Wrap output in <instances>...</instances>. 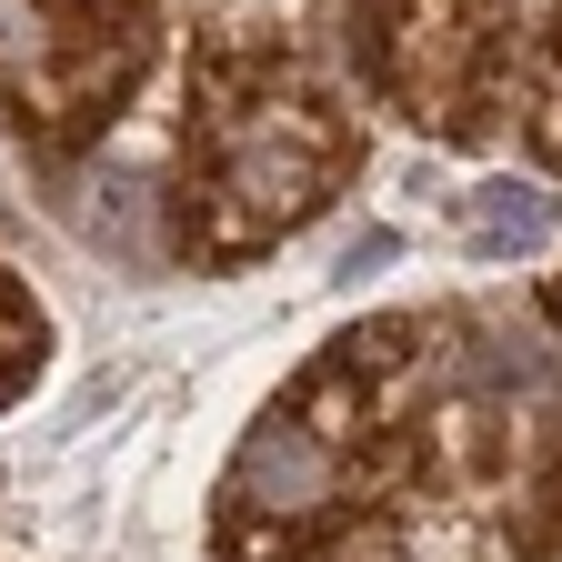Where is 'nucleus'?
<instances>
[{
    "label": "nucleus",
    "instance_id": "nucleus-6",
    "mask_svg": "<svg viewBox=\"0 0 562 562\" xmlns=\"http://www.w3.org/2000/svg\"><path fill=\"white\" fill-rule=\"evenodd\" d=\"M31 372H41V312L21 302V281L0 271V402H11Z\"/></svg>",
    "mask_w": 562,
    "mask_h": 562
},
{
    "label": "nucleus",
    "instance_id": "nucleus-4",
    "mask_svg": "<svg viewBox=\"0 0 562 562\" xmlns=\"http://www.w3.org/2000/svg\"><path fill=\"white\" fill-rule=\"evenodd\" d=\"M372 21H382V31H372L382 81H392L402 101H422V111H442V101L462 91L472 50L492 41V21H503V0H382Z\"/></svg>",
    "mask_w": 562,
    "mask_h": 562
},
{
    "label": "nucleus",
    "instance_id": "nucleus-5",
    "mask_svg": "<svg viewBox=\"0 0 562 562\" xmlns=\"http://www.w3.org/2000/svg\"><path fill=\"white\" fill-rule=\"evenodd\" d=\"M552 191H532V181H492V191H472V251H542L552 241Z\"/></svg>",
    "mask_w": 562,
    "mask_h": 562
},
{
    "label": "nucleus",
    "instance_id": "nucleus-2",
    "mask_svg": "<svg viewBox=\"0 0 562 562\" xmlns=\"http://www.w3.org/2000/svg\"><path fill=\"white\" fill-rule=\"evenodd\" d=\"M151 31L121 0H0V101L41 140H81L140 81Z\"/></svg>",
    "mask_w": 562,
    "mask_h": 562
},
{
    "label": "nucleus",
    "instance_id": "nucleus-1",
    "mask_svg": "<svg viewBox=\"0 0 562 562\" xmlns=\"http://www.w3.org/2000/svg\"><path fill=\"white\" fill-rule=\"evenodd\" d=\"M341 171V131L331 111L251 60H211L201 70V111H191V251L232 261L261 251L322 201Z\"/></svg>",
    "mask_w": 562,
    "mask_h": 562
},
{
    "label": "nucleus",
    "instance_id": "nucleus-3",
    "mask_svg": "<svg viewBox=\"0 0 562 562\" xmlns=\"http://www.w3.org/2000/svg\"><path fill=\"white\" fill-rule=\"evenodd\" d=\"M331 503H341V442L312 422V402L261 412L222 482V562H281Z\"/></svg>",
    "mask_w": 562,
    "mask_h": 562
}]
</instances>
